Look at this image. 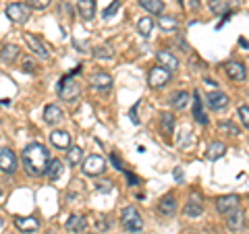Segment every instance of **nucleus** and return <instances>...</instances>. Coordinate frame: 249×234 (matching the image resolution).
Wrapping results in <instances>:
<instances>
[{
    "mask_svg": "<svg viewBox=\"0 0 249 234\" xmlns=\"http://www.w3.org/2000/svg\"><path fill=\"white\" fill-rule=\"evenodd\" d=\"M121 224H123V228L131 234H137L143 230V220H142V216H139L137 207H133V205L124 207L121 212Z\"/></svg>",
    "mask_w": 249,
    "mask_h": 234,
    "instance_id": "obj_3",
    "label": "nucleus"
},
{
    "mask_svg": "<svg viewBox=\"0 0 249 234\" xmlns=\"http://www.w3.org/2000/svg\"><path fill=\"white\" fill-rule=\"evenodd\" d=\"M50 143L58 150H69L71 147V135L67 131H52L50 133Z\"/></svg>",
    "mask_w": 249,
    "mask_h": 234,
    "instance_id": "obj_17",
    "label": "nucleus"
},
{
    "mask_svg": "<svg viewBox=\"0 0 249 234\" xmlns=\"http://www.w3.org/2000/svg\"><path fill=\"white\" fill-rule=\"evenodd\" d=\"M222 68H224V73H227L229 79H232V81H245L247 79V68H245L243 62H239V60H229Z\"/></svg>",
    "mask_w": 249,
    "mask_h": 234,
    "instance_id": "obj_7",
    "label": "nucleus"
},
{
    "mask_svg": "<svg viewBox=\"0 0 249 234\" xmlns=\"http://www.w3.org/2000/svg\"><path fill=\"white\" fill-rule=\"evenodd\" d=\"M65 228L71 234H81L85 228H88V222H85V217H81V216H69Z\"/></svg>",
    "mask_w": 249,
    "mask_h": 234,
    "instance_id": "obj_23",
    "label": "nucleus"
},
{
    "mask_svg": "<svg viewBox=\"0 0 249 234\" xmlns=\"http://www.w3.org/2000/svg\"><path fill=\"white\" fill-rule=\"evenodd\" d=\"M2 224H4V222H2V217H0V228H2Z\"/></svg>",
    "mask_w": 249,
    "mask_h": 234,
    "instance_id": "obj_49",
    "label": "nucleus"
},
{
    "mask_svg": "<svg viewBox=\"0 0 249 234\" xmlns=\"http://www.w3.org/2000/svg\"><path fill=\"white\" fill-rule=\"evenodd\" d=\"M139 106H142V100H139V102H137L133 108H131V112H129L131 122H133V124H139V118H137V108H139Z\"/></svg>",
    "mask_w": 249,
    "mask_h": 234,
    "instance_id": "obj_42",
    "label": "nucleus"
},
{
    "mask_svg": "<svg viewBox=\"0 0 249 234\" xmlns=\"http://www.w3.org/2000/svg\"><path fill=\"white\" fill-rule=\"evenodd\" d=\"M227 216H229L227 217V226H229L232 232H239L245 226V214H243V209H241V207H237L235 212H231Z\"/></svg>",
    "mask_w": 249,
    "mask_h": 234,
    "instance_id": "obj_18",
    "label": "nucleus"
},
{
    "mask_svg": "<svg viewBox=\"0 0 249 234\" xmlns=\"http://www.w3.org/2000/svg\"><path fill=\"white\" fill-rule=\"evenodd\" d=\"M156 58H158V65L162 67V68H166V71L170 73V71H177L178 68V58L175 56L173 52H168V50H158V54H156Z\"/></svg>",
    "mask_w": 249,
    "mask_h": 234,
    "instance_id": "obj_12",
    "label": "nucleus"
},
{
    "mask_svg": "<svg viewBox=\"0 0 249 234\" xmlns=\"http://www.w3.org/2000/svg\"><path fill=\"white\" fill-rule=\"evenodd\" d=\"M193 143V133H189V131H185L183 133V137L178 139V147H181V150H187V143Z\"/></svg>",
    "mask_w": 249,
    "mask_h": 234,
    "instance_id": "obj_38",
    "label": "nucleus"
},
{
    "mask_svg": "<svg viewBox=\"0 0 249 234\" xmlns=\"http://www.w3.org/2000/svg\"><path fill=\"white\" fill-rule=\"evenodd\" d=\"M81 170H83V174L85 176H91V178H96V176H100V174H104L106 172V160L102 158V155H88V158L83 160V166H81Z\"/></svg>",
    "mask_w": 249,
    "mask_h": 234,
    "instance_id": "obj_4",
    "label": "nucleus"
},
{
    "mask_svg": "<svg viewBox=\"0 0 249 234\" xmlns=\"http://www.w3.org/2000/svg\"><path fill=\"white\" fill-rule=\"evenodd\" d=\"M224 153H227V145L220 143V141H212L208 145V150H206V160L208 162H216V160H220Z\"/></svg>",
    "mask_w": 249,
    "mask_h": 234,
    "instance_id": "obj_21",
    "label": "nucleus"
},
{
    "mask_svg": "<svg viewBox=\"0 0 249 234\" xmlns=\"http://www.w3.org/2000/svg\"><path fill=\"white\" fill-rule=\"evenodd\" d=\"M160 131L166 139H170V135L175 133V114H170V112L160 114Z\"/></svg>",
    "mask_w": 249,
    "mask_h": 234,
    "instance_id": "obj_22",
    "label": "nucleus"
},
{
    "mask_svg": "<svg viewBox=\"0 0 249 234\" xmlns=\"http://www.w3.org/2000/svg\"><path fill=\"white\" fill-rule=\"evenodd\" d=\"M77 73H81V65L75 68V71H71L69 75H65L62 79L58 81V98L62 100V102H75L77 98H79V93H81V85L77 83L73 77L77 75Z\"/></svg>",
    "mask_w": 249,
    "mask_h": 234,
    "instance_id": "obj_2",
    "label": "nucleus"
},
{
    "mask_svg": "<svg viewBox=\"0 0 249 234\" xmlns=\"http://www.w3.org/2000/svg\"><path fill=\"white\" fill-rule=\"evenodd\" d=\"M52 0H25V4L29 6V9H34V11H44V9H48Z\"/></svg>",
    "mask_w": 249,
    "mask_h": 234,
    "instance_id": "obj_34",
    "label": "nucleus"
},
{
    "mask_svg": "<svg viewBox=\"0 0 249 234\" xmlns=\"http://www.w3.org/2000/svg\"><path fill=\"white\" fill-rule=\"evenodd\" d=\"M239 44H241V46H243V48H249V42L245 40V37H241V40H239Z\"/></svg>",
    "mask_w": 249,
    "mask_h": 234,
    "instance_id": "obj_46",
    "label": "nucleus"
},
{
    "mask_svg": "<svg viewBox=\"0 0 249 234\" xmlns=\"http://www.w3.org/2000/svg\"><path fill=\"white\" fill-rule=\"evenodd\" d=\"M247 228H249V220H247Z\"/></svg>",
    "mask_w": 249,
    "mask_h": 234,
    "instance_id": "obj_52",
    "label": "nucleus"
},
{
    "mask_svg": "<svg viewBox=\"0 0 249 234\" xmlns=\"http://www.w3.org/2000/svg\"><path fill=\"white\" fill-rule=\"evenodd\" d=\"M21 67H23V71H25V73H36V71H37V62H36L34 58H29V56L23 58Z\"/></svg>",
    "mask_w": 249,
    "mask_h": 234,
    "instance_id": "obj_36",
    "label": "nucleus"
},
{
    "mask_svg": "<svg viewBox=\"0 0 249 234\" xmlns=\"http://www.w3.org/2000/svg\"><path fill=\"white\" fill-rule=\"evenodd\" d=\"M220 131H229L232 137H237V135H239V131H237L235 127H232L231 122H222V124H220Z\"/></svg>",
    "mask_w": 249,
    "mask_h": 234,
    "instance_id": "obj_43",
    "label": "nucleus"
},
{
    "mask_svg": "<svg viewBox=\"0 0 249 234\" xmlns=\"http://www.w3.org/2000/svg\"><path fill=\"white\" fill-rule=\"evenodd\" d=\"M62 170H65V166H62L60 160H50L48 170H46V176H48L50 181H58V178L62 176Z\"/></svg>",
    "mask_w": 249,
    "mask_h": 234,
    "instance_id": "obj_28",
    "label": "nucleus"
},
{
    "mask_svg": "<svg viewBox=\"0 0 249 234\" xmlns=\"http://www.w3.org/2000/svg\"><path fill=\"white\" fill-rule=\"evenodd\" d=\"M237 116H239L241 124H243L245 129H249V106H239L237 108Z\"/></svg>",
    "mask_w": 249,
    "mask_h": 234,
    "instance_id": "obj_35",
    "label": "nucleus"
},
{
    "mask_svg": "<svg viewBox=\"0 0 249 234\" xmlns=\"http://www.w3.org/2000/svg\"><path fill=\"white\" fill-rule=\"evenodd\" d=\"M23 37H25V44H27V48H29L31 52H34L36 56H40L42 60H48V56H50V54H48V50H46V46L42 44V40H37V37H36L34 33H25Z\"/></svg>",
    "mask_w": 249,
    "mask_h": 234,
    "instance_id": "obj_10",
    "label": "nucleus"
},
{
    "mask_svg": "<svg viewBox=\"0 0 249 234\" xmlns=\"http://www.w3.org/2000/svg\"><path fill=\"white\" fill-rule=\"evenodd\" d=\"M193 118H196L199 124H208V114L204 112V102L199 98V91H193Z\"/></svg>",
    "mask_w": 249,
    "mask_h": 234,
    "instance_id": "obj_19",
    "label": "nucleus"
},
{
    "mask_svg": "<svg viewBox=\"0 0 249 234\" xmlns=\"http://www.w3.org/2000/svg\"><path fill=\"white\" fill-rule=\"evenodd\" d=\"M0 197H2V189H0Z\"/></svg>",
    "mask_w": 249,
    "mask_h": 234,
    "instance_id": "obj_51",
    "label": "nucleus"
},
{
    "mask_svg": "<svg viewBox=\"0 0 249 234\" xmlns=\"http://www.w3.org/2000/svg\"><path fill=\"white\" fill-rule=\"evenodd\" d=\"M158 214L164 216V217H170V216L177 214V199H175L173 193H168V195H164V197L160 199V203H158Z\"/></svg>",
    "mask_w": 249,
    "mask_h": 234,
    "instance_id": "obj_16",
    "label": "nucleus"
},
{
    "mask_svg": "<svg viewBox=\"0 0 249 234\" xmlns=\"http://www.w3.org/2000/svg\"><path fill=\"white\" fill-rule=\"evenodd\" d=\"M152 29H154V19L150 15H143V17L137 21V33L142 35L143 40H147V37L152 35Z\"/></svg>",
    "mask_w": 249,
    "mask_h": 234,
    "instance_id": "obj_25",
    "label": "nucleus"
},
{
    "mask_svg": "<svg viewBox=\"0 0 249 234\" xmlns=\"http://www.w3.org/2000/svg\"><path fill=\"white\" fill-rule=\"evenodd\" d=\"M239 195H224V197H218L216 199V212L227 216L231 212H235V209L239 207Z\"/></svg>",
    "mask_w": 249,
    "mask_h": 234,
    "instance_id": "obj_8",
    "label": "nucleus"
},
{
    "mask_svg": "<svg viewBox=\"0 0 249 234\" xmlns=\"http://www.w3.org/2000/svg\"><path fill=\"white\" fill-rule=\"evenodd\" d=\"M206 104L210 110H224V108L229 106V96L227 93H222V91H212V93H208V98H206Z\"/></svg>",
    "mask_w": 249,
    "mask_h": 234,
    "instance_id": "obj_11",
    "label": "nucleus"
},
{
    "mask_svg": "<svg viewBox=\"0 0 249 234\" xmlns=\"http://www.w3.org/2000/svg\"><path fill=\"white\" fill-rule=\"evenodd\" d=\"M123 172H124V178H127L129 186H137V184H139V178H137L133 172H129V170H123Z\"/></svg>",
    "mask_w": 249,
    "mask_h": 234,
    "instance_id": "obj_40",
    "label": "nucleus"
},
{
    "mask_svg": "<svg viewBox=\"0 0 249 234\" xmlns=\"http://www.w3.org/2000/svg\"><path fill=\"white\" fill-rule=\"evenodd\" d=\"M158 27L164 31H175L178 27V21L175 17H168V15H160L158 17Z\"/></svg>",
    "mask_w": 249,
    "mask_h": 234,
    "instance_id": "obj_30",
    "label": "nucleus"
},
{
    "mask_svg": "<svg viewBox=\"0 0 249 234\" xmlns=\"http://www.w3.org/2000/svg\"><path fill=\"white\" fill-rule=\"evenodd\" d=\"M67 160L71 166H77L81 160H83V151H81V147H69V151H67Z\"/></svg>",
    "mask_w": 249,
    "mask_h": 234,
    "instance_id": "obj_32",
    "label": "nucleus"
},
{
    "mask_svg": "<svg viewBox=\"0 0 249 234\" xmlns=\"http://www.w3.org/2000/svg\"><path fill=\"white\" fill-rule=\"evenodd\" d=\"M77 11H79V15L85 21L93 19V15H96V0H79L77 2Z\"/></svg>",
    "mask_w": 249,
    "mask_h": 234,
    "instance_id": "obj_24",
    "label": "nucleus"
},
{
    "mask_svg": "<svg viewBox=\"0 0 249 234\" xmlns=\"http://www.w3.org/2000/svg\"><path fill=\"white\" fill-rule=\"evenodd\" d=\"M108 228H110V222H108L104 216H98V230L104 232V230H108Z\"/></svg>",
    "mask_w": 249,
    "mask_h": 234,
    "instance_id": "obj_41",
    "label": "nucleus"
},
{
    "mask_svg": "<svg viewBox=\"0 0 249 234\" xmlns=\"http://www.w3.org/2000/svg\"><path fill=\"white\" fill-rule=\"evenodd\" d=\"M139 4H142L150 15H158L160 17V15L164 13V2H162V0H142Z\"/></svg>",
    "mask_w": 249,
    "mask_h": 234,
    "instance_id": "obj_27",
    "label": "nucleus"
},
{
    "mask_svg": "<svg viewBox=\"0 0 249 234\" xmlns=\"http://www.w3.org/2000/svg\"><path fill=\"white\" fill-rule=\"evenodd\" d=\"M191 102V96L187 91H177L173 93V98H170V106L175 108V110H185L187 106Z\"/></svg>",
    "mask_w": 249,
    "mask_h": 234,
    "instance_id": "obj_26",
    "label": "nucleus"
},
{
    "mask_svg": "<svg viewBox=\"0 0 249 234\" xmlns=\"http://www.w3.org/2000/svg\"><path fill=\"white\" fill-rule=\"evenodd\" d=\"M23 166H25V172L29 176H42L48 170L50 164V151L48 147L42 143H29L25 145V150L21 153Z\"/></svg>",
    "mask_w": 249,
    "mask_h": 234,
    "instance_id": "obj_1",
    "label": "nucleus"
},
{
    "mask_svg": "<svg viewBox=\"0 0 249 234\" xmlns=\"http://www.w3.org/2000/svg\"><path fill=\"white\" fill-rule=\"evenodd\" d=\"M208 9L214 15H220L229 9V4H227V0H208Z\"/></svg>",
    "mask_w": 249,
    "mask_h": 234,
    "instance_id": "obj_33",
    "label": "nucleus"
},
{
    "mask_svg": "<svg viewBox=\"0 0 249 234\" xmlns=\"http://www.w3.org/2000/svg\"><path fill=\"white\" fill-rule=\"evenodd\" d=\"M206 85H212V87H216V81H212V79H206Z\"/></svg>",
    "mask_w": 249,
    "mask_h": 234,
    "instance_id": "obj_47",
    "label": "nucleus"
},
{
    "mask_svg": "<svg viewBox=\"0 0 249 234\" xmlns=\"http://www.w3.org/2000/svg\"><path fill=\"white\" fill-rule=\"evenodd\" d=\"M15 226H17L21 232H36L37 228H40V222H37L36 217H31V216H27V217L17 216L15 217Z\"/></svg>",
    "mask_w": 249,
    "mask_h": 234,
    "instance_id": "obj_20",
    "label": "nucleus"
},
{
    "mask_svg": "<svg viewBox=\"0 0 249 234\" xmlns=\"http://www.w3.org/2000/svg\"><path fill=\"white\" fill-rule=\"evenodd\" d=\"M96 191H100V193H110L112 191V183L110 181H100L96 184Z\"/></svg>",
    "mask_w": 249,
    "mask_h": 234,
    "instance_id": "obj_39",
    "label": "nucleus"
},
{
    "mask_svg": "<svg viewBox=\"0 0 249 234\" xmlns=\"http://www.w3.org/2000/svg\"><path fill=\"white\" fill-rule=\"evenodd\" d=\"M91 56L100 60H108V58H112V48L110 46H98V48L91 50Z\"/></svg>",
    "mask_w": 249,
    "mask_h": 234,
    "instance_id": "obj_31",
    "label": "nucleus"
},
{
    "mask_svg": "<svg viewBox=\"0 0 249 234\" xmlns=\"http://www.w3.org/2000/svg\"><path fill=\"white\" fill-rule=\"evenodd\" d=\"M6 17H9L13 23H27L29 17H31V9L27 4L23 2H11L9 6H6Z\"/></svg>",
    "mask_w": 249,
    "mask_h": 234,
    "instance_id": "obj_5",
    "label": "nucleus"
},
{
    "mask_svg": "<svg viewBox=\"0 0 249 234\" xmlns=\"http://www.w3.org/2000/svg\"><path fill=\"white\" fill-rule=\"evenodd\" d=\"M183 214H185V217H191V220H196V217H199L204 214V203H201V199L197 195L189 197V201H187L185 207H183Z\"/></svg>",
    "mask_w": 249,
    "mask_h": 234,
    "instance_id": "obj_13",
    "label": "nucleus"
},
{
    "mask_svg": "<svg viewBox=\"0 0 249 234\" xmlns=\"http://www.w3.org/2000/svg\"><path fill=\"white\" fill-rule=\"evenodd\" d=\"M119 9H121V0H114V2H112L110 6H106V9H104L102 17H104V19H110V17H114L116 11H119Z\"/></svg>",
    "mask_w": 249,
    "mask_h": 234,
    "instance_id": "obj_37",
    "label": "nucleus"
},
{
    "mask_svg": "<svg viewBox=\"0 0 249 234\" xmlns=\"http://www.w3.org/2000/svg\"><path fill=\"white\" fill-rule=\"evenodd\" d=\"M17 56H19V48L15 44H6V46H2V52H0V58H2L4 62H15L17 60Z\"/></svg>",
    "mask_w": 249,
    "mask_h": 234,
    "instance_id": "obj_29",
    "label": "nucleus"
},
{
    "mask_svg": "<svg viewBox=\"0 0 249 234\" xmlns=\"http://www.w3.org/2000/svg\"><path fill=\"white\" fill-rule=\"evenodd\" d=\"M168 81H170V73L162 67H154V68H150V73H147V83H150V87H154V89L164 87Z\"/></svg>",
    "mask_w": 249,
    "mask_h": 234,
    "instance_id": "obj_6",
    "label": "nucleus"
},
{
    "mask_svg": "<svg viewBox=\"0 0 249 234\" xmlns=\"http://www.w3.org/2000/svg\"><path fill=\"white\" fill-rule=\"evenodd\" d=\"M173 176L177 178V181H178V183H181V181H183V170H181V168H175V172H173Z\"/></svg>",
    "mask_w": 249,
    "mask_h": 234,
    "instance_id": "obj_45",
    "label": "nucleus"
},
{
    "mask_svg": "<svg viewBox=\"0 0 249 234\" xmlns=\"http://www.w3.org/2000/svg\"><path fill=\"white\" fill-rule=\"evenodd\" d=\"M0 170H2L4 174L17 172V155L11 150H0Z\"/></svg>",
    "mask_w": 249,
    "mask_h": 234,
    "instance_id": "obj_9",
    "label": "nucleus"
},
{
    "mask_svg": "<svg viewBox=\"0 0 249 234\" xmlns=\"http://www.w3.org/2000/svg\"><path fill=\"white\" fill-rule=\"evenodd\" d=\"M89 83L96 91H110L112 87V77L108 73H93L89 77Z\"/></svg>",
    "mask_w": 249,
    "mask_h": 234,
    "instance_id": "obj_14",
    "label": "nucleus"
},
{
    "mask_svg": "<svg viewBox=\"0 0 249 234\" xmlns=\"http://www.w3.org/2000/svg\"><path fill=\"white\" fill-rule=\"evenodd\" d=\"M185 234H197V232H185Z\"/></svg>",
    "mask_w": 249,
    "mask_h": 234,
    "instance_id": "obj_50",
    "label": "nucleus"
},
{
    "mask_svg": "<svg viewBox=\"0 0 249 234\" xmlns=\"http://www.w3.org/2000/svg\"><path fill=\"white\" fill-rule=\"evenodd\" d=\"M241 0H227V4H239Z\"/></svg>",
    "mask_w": 249,
    "mask_h": 234,
    "instance_id": "obj_48",
    "label": "nucleus"
},
{
    "mask_svg": "<svg viewBox=\"0 0 249 234\" xmlns=\"http://www.w3.org/2000/svg\"><path fill=\"white\" fill-rule=\"evenodd\" d=\"M110 162L114 164V168H116V170H121V172H123V170H124V166H123V162L119 160V155H116V153H110Z\"/></svg>",
    "mask_w": 249,
    "mask_h": 234,
    "instance_id": "obj_44",
    "label": "nucleus"
},
{
    "mask_svg": "<svg viewBox=\"0 0 249 234\" xmlns=\"http://www.w3.org/2000/svg\"><path fill=\"white\" fill-rule=\"evenodd\" d=\"M62 118H65V112H62V108L58 104H48L44 108V122L46 124H58Z\"/></svg>",
    "mask_w": 249,
    "mask_h": 234,
    "instance_id": "obj_15",
    "label": "nucleus"
}]
</instances>
